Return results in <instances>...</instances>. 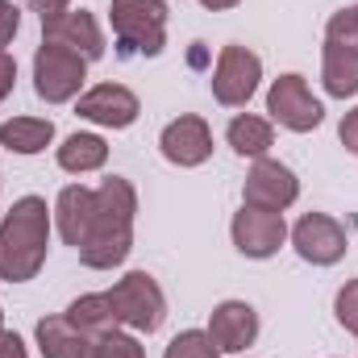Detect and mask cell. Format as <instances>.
<instances>
[{
	"instance_id": "1",
	"label": "cell",
	"mask_w": 358,
	"mask_h": 358,
	"mask_svg": "<svg viewBox=\"0 0 358 358\" xmlns=\"http://www.w3.org/2000/svg\"><path fill=\"white\" fill-rule=\"evenodd\" d=\"M134 221H138V192L125 176H104L96 187V221L84 246L76 250L88 271L121 267L134 250Z\"/></svg>"
},
{
	"instance_id": "23",
	"label": "cell",
	"mask_w": 358,
	"mask_h": 358,
	"mask_svg": "<svg viewBox=\"0 0 358 358\" xmlns=\"http://www.w3.org/2000/svg\"><path fill=\"white\" fill-rule=\"evenodd\" d=\"M325 42L346 46V50H355V55H358V4L338 8V13L325 21Z\"/></svg>"
},
{
	"instance_id": "9",
	"label": "cell",
	"mask_w": 358,
	"mask_h": 358,
	"mask_svg": "<svg viewBox=\"0 0 358 358\" xmlns=\"http://www.w3.org/2000/svg\"><path fill=\"white\" fill-rule=\"evenodd\" d=\"M229 238H234V250H238L242 259L263 263V259H275V255L283 250V242H287V221H283V213H267V208L242 204V208L234 213V221H229Z\"/></svg>"
},
{
	"instance_id": "6",
	"label": "cell",
	"mask_w": 358,
	"mask_h": 358,
	"mask_svg": "<svg viewBox=\"0 0 358 358\" xmlns=\"http://www.w3.org/2000/svg\"><path fill=\"white\" fill-rule=\"evenodd\" d=\"M267 113H271V125H283L292 134H313L325 121V104L313 96L308 80L296 76V71H283L279 80H271Z\"/></svg>"
},
{
	"instance_id": "15",
	"label": "cell",
	"mask_w": 358,
	"mask_h": 358,
	"mask_svg": "<svg viewBox=\"0 0 358 358\" xmlns=\"http://www.w3.org/2000/svg\"><path fill=\"white\" fill-rule=\"evenodd\" d=\"M92 221H96V187L67 183L55 196V229H59V238L80 250L84 238L92 234Z\"/></svg>"
},
{
	"instance_id": "7",
	"label": "cell",
	"mask_w": 358,
	"mask_h": 358,
	"mask_svg": "<svg viewBox=\"0 0 358 358\" xmlns=\"http://www.w3.org/2000/svg\"><path fill=\"white\" fill-rule=\"evenodd\" d=\"M263 84V59L250 46H221L217 67H213V100L221 108H246Z\"/></svg>"
},
{
	"instance_id": "10",
	"label": "cell",
	"mask_w": 358,
	"mask_h": 358,
	"mask_svg": "<svg viewBox=\"0 0 358 358\" xmlns=\"http://www.w3.org/2000/svg\"><path fill=\"white\" fill-rule=\"evenodd\" d=\"M296 200H300V179H296V171L287 163H279L271 155L250 163L246 183H242V204L267 208V213H287Z\"/></svg>"
},
{
	"instance_id": "32",
	"label": "cell",
	"mask_w": 358,
	"mask_h": 358,
	"mask_svg": "<svg viewBox=\"0 0 358 358\" xmlns=\"http://www.w3.org/2000/svg\"><path fill=\"white\" fill-rule=\"evenodd\" d=\"M0 329H4V308H0Z\"/></svg>"
},
{
	"instance_id": "20",
	"label": "cell",
	"mask_w": 358,
	"mask_h": 358,
	"mask_svg": "<svg viewBox=\"0 0 358 358\" xmlns=\"http://www.w3.org/2000/svg\"><path fill=\"white\" fill-rule=\"evenodd\" d=\"M63 317H67L80 334H88V338H104V334L121 329V317H117V308H113L108 292H88V296L71 300Z\"/></svg>"
},
{
	"instance_id": "21",
	"label": "cell",
	"mask_w": 358,
	"mask_h": 358,
	"mask_svg": "<svg viewBox=\"0 0 358 358\" xmlns=\"http://www.w3.org/2000/svg\"><path fill=\"white\" fill-rule=\"evenodd\" d=\"M321 88L334 100H350L358 96V55L346 46L325 42L321 46Z\"/></svg>"
},
{
	"instance_id": "11",
	"label": "cell",
	"mask_w": 358,
	"mask_h": 358,
	"mask_svg": "<svg viewBox=\"0 0 358 358\" xmlns=\"http://www.w3.org/2000/svg\"><path fill=\"white\" fill-rule=\"evenodd\" d=\"M159 150H163V159H167L171 167H179V171L204 167V163L213 159V129H208L204 117H196V113H179L176 121L163 125V134H159Z\"/></svg>"
},
{
	"instance_id": "17",
	"label": "cell",
	"mask_w": 358,
	"mask_h": 358,
	"mask_svg": "<svg viewBox=\"0 0 358 358\" xmlns=\"http://www.w3.org/2000/svg\"><path fill=\"white\" fill-rule=\"evenodd\" d=\"M50 142H55V121L50 117H8V121H0V146L8 155L34 159Z\"/></svg>"
},
{
	"instance_id": "25",
	"label": "cell",
	"mask_w": 358,
	"mask_h": 358,
	"mask_svg": "<svg viewBox=\"0 0 358 358\" xmlns=\"http://www.w3.org/2000/svg\"><path fill=\"white\" fill-rule=\"evenodd\" d=\"M334 317H338V325H342L346 334L358 338V279H346V283L338 287V296H334Z\"/></svg>"
},
{
	"instance_id": "5",
	"label": "cell",
	"mask_w": 358,
	"mask_h": 358,
	"mask_svg": "<svg viewBox=\"0 0 358 358\" xmlns=\"http://www.w3.org/2000/svg\"><path fill=\"white\" fill-rule=\"evenodd\" d=\"M88 84V59H80L67 46L42 42L34 50V92L46 104H71Z\"/></svg>"
},
{
	"instance_id": "8",
	"label": "cell",
	"mask_w": 358,
	"mask_h": 358,
	"mask_svg": "<svg viewBox=\"0 0 358 358\" xmlns=\"http://www.w3.org/2000/svg\"><path fill=\"white\" fill-rule=\"evenodd\" d=\"M287 238H292L296 255H300L304 263H313V267H334V263H342L346 250H350L346 225L334 221L329 213H304V217L287 229Z\"/></svg>"
},
{
	"instance_id": "16",
	"label": "cell",
	"mask_w": 358,
	"mask_h": 358,
	"mask_svg": "<svg viewBox=\"0 0 358 358\" xmlns=\"http://www.w3.org/2000/svg\"><path fill=\"white\" fill-rule=\"evenodd\" d=\"M34 338H38L42 358H96V338L80 334L63 313L42 317V321L34 325Z\"/></svg>"
},
{
	"instance_id": "13",
	"label": "cell",
	"mask_w": 358,
	"mask_h": 358,
	"mask_svg": "<svg viewBox=\"0 0 358 358\" xmlns=\"http://www.w3.org/2000/svg\"><path fill=\"white\" fill-rule=\"evenodd\" d=\"M76 113L92 125H100V129H129L142 117V100L125 84H96V88L80 92Z\"/></svg>"
},
{
	"instance_id": "22",
	"label": "cell",
	"mask_w": 358,
	"mask_h": 358,
	"mask_svg": "<svg viewBox=\"0 0 358 358\" xmlns=\"http://www.w3.org/2000/svg\"><path fill=\"white\" fill-rule=\"evenodd\" d=\"M163 358H221L217 342L208 338V329H183L167 342Z\"/></svg>"
},
{
	"instance_id": "2",
	"label": "cell",
	"mask_w": 358,
	"mask_h": 358,
	"mask_svg": "<svg viewBox=\"0 0 358 358\" xmlns=\"http://www.w3.org/2000/svg\"><path fill=\"white\" fill-rule=\"evenodd\" d=\"M50 229L55 208H46L42 196H21L0 221V279L4 283H29L46 267L50 255Z\"/></svg>"
},
{
	"instance_id": "31",
	"label": "cell",
	"mask_w": 358,
	"mask_h": 358,
	"mask_svg": "<svg viewBox=\"0 0 358 358\" xmlns=\"http://www.w3.org/2000/svg\"><path fill=\"white\" fill-rule=\"evenodd\" d=\"M200 4H204L208 13H229V8H238L242 0H200Z\"/></svg>"
},
{
	"instance_id": "3",
	"label": "cell",
	"mask_w": 358,
	"mask_h": 358,
	"mask_svg": "<svg viewBox=\"0 0 358 358\" xmlns=\"http://www.w3.org/2000/svg\"><path fill=\"white\" fill-rule=\"evenodd\" d=\"M113 38L121 55H163L167 46V4L163 0H113L108 4Z\"/></svg>"
},
{
	"instance_id": "30",
	"label": "cell",
	"mask_w": 358,
	"mask_h": 358,
	"mask_svg": "<svg viewBox=\"0 0 358 358\" xmlns=\"http://www.w3.org/2000/svg\"><path fill=\"white\" fill-rule=\"evenodd\" d=\"M29 8H38L42 17H50V13H63V8H71V0H25Z\"/></svg>"
},
{
	"instance_id": "19",
	"label": "cell",
	"mask_w": 358,
	"mask_h": 358,
	"mask_svg": "<svg viewBox=\"0 0 358 358\" xmlns=\"http://www.w3.org/2000/svg\"><path fill=\"white\" fill-rule=\"evenodd\" d=\"M55 159L67 176H92V171H104L108 163V142L100 134H71L63 138V146H55Z\"/></svg>"
},
{
	"instance_id": "29",
	"label": "cell",
	"mask_w": 358,
	"mask_h": 358,
	"mask_svg": "<svg viewBox=\"0 0 358 358\" xmlns=\"http://www.w3.org/2000/svg\"><path fill=\"white\" fill-rule=\"evenodd\" d=\"M0 358H29L25 342H21L13 329H0Z\"/></svg>"
},
{
	"instance_id": "24",
	"label": "cell",
	"mask_w": 358,
	"mask_h": 358,
	"mask_svg": "<svg viewBox=\"0 0 358 358\" xmlns=\"http://www.w3.org/2000/svg\"><path fill=\"white\" fill-rule=\"evenodd\" d=\"M96 358H146L142 342L125 329H113L104 338H96Z\"/></svg>"
},
{
	"instance_id": "4",
	"label": "cell",
	"mask_w": 358,
	"mask_h": 358,
	"mask_svg": "<svg viewBox=\"0 0 358 358\" xmlns=\"http://www.w3.org/2000/svg\"><path fill=\"white\" fill-rule=\"evenodd\" d=\"M108 300L129 334H159L167 321V296L150 271H125L108 287Z\"/></svg>"
},
{
	"instance_id": "18",
	"label": "cell",
	"mask_w": 358,
	"mask_h": 358,
	"mask_svg": "<svg viewBox=\"0 0 358 358\" xmlns=\"http://www.w3.org/2000/svg\"><path fill=\"white\" fill-rule=\"evenodd\" d=\"M225 142L234 146V155L242 159H267L271 146H275V125L271 117H259V113H238L229 125H225Z\"/></svg>"
},
{
	"instance_id": "27",
	"label": "cell",
	"mask_w": 358,
	"mask_h": 358,
	"mask_svg": "<svg viewBox=\"0 0 358 358\" xmlns=\"http://www.w3.org/2000/svg\"><path fill=\"white\" fill-rule=\"evenodd\" d=\"M338 138H342V146H346V155H355L358 159V104L342 117V125H338Z\"/></svg>"
},
{
	"instance_id": "12",
	"label": "cell",
	"mask_w": 358,
	"mask_h": 358,
	"mask_svg": "<svg viewBox=\"0 0 358 358\" xmlns=\"http://www.w3.org/2000/svg\"><path fill=\"white\" fill-rule=\"evenodd\" d=\"M42 42L67 46V50H76L88 63L104 59V29H100V21L88 8H63V13L42 17Z\"/></svg>"
},
{
	"instance_id": "28",
	"label": "cell",
	"mask_w": 358,
	"mask_h": 358,
	"mask_svg": "<svg viewBox=\"0 0 358 358\" xmlns=\"http://www.w3.org/2000/svg\"><path fill=\"white\" fill-rule=\"evenodd\" d=\"M13 88H17V59L13 55H0V104L13 96Z\"/></svg>"
},
{
	"instance_id": "14",
	"label": "cell",
	"mask_w": 358,
	"mask_h": 358,
	"mask_svg": "<svg viewBox=\"0 0 358 358\" xmlns=\"http://www.w3.org/2000/svg\"><path fill=\"white\" fill-rule=\"evenodd\" d=\"M263 334V321L255 313V304L246 300H221L213 313H208V338L217 342L221 355H242L259 342Z\"/></svg>"
},
{
	"instance_id": "26",
	"label": "cell",
	"mask_w": 358,
	"mask_h": 358,
	"mask_svg": "<svg viewBox=\"0 0 358 358\" xmlns=\"http://www.w3.org/2000/svg\"><path fill=\"white\" fill-rule=\"evenodd\" d=\"M17 29H21V8L13 0H0V55H8Z\"/></svg>"
}]
</instances>
